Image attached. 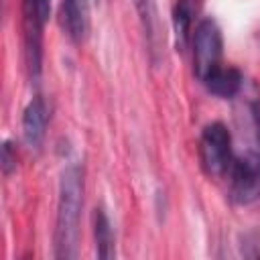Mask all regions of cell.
Listing matches in <instances>:
<instances>
[{
	"label": "cell",
	"mask_w": 260,
	"mask_h": 260,
	"mask_svg": "<svg viewBox=\"0 0 260 260\" xmlns=\"http://www.w3.org/2000/svg\"><path fill=\"white\" fill-rule=\"evenodd\" d=\"M93 238H95V254L100 258H112L114 256V230L110 223L108 213L102 207H95L93 211Z\"/></svg>",
	"instance_id": "10"
},
{
	"label": "cell",
	"mask_w": 260,
	"mask_h": 260,
	"mask_svg": "<svg viewBox=\"0 0 260 260\" xmlns=\"http://www.w3.org/2000/svg\"><path fill=\"white\" fill-rule=\"evenodd\" d=\"M252 122H254V132H256V144L260 148V102L252 104Z\"/></svg>",
	"instance_id": "13"
},
{
	"label": "cell",
	"mask_w": 260,
	"mask_h": 260,
	"mask_svg": "<svg viewBox=\"0 0 260 260\" xmlns=\"http://www.w3.org/2000/svg\"><path fill=\"white\" fill-rule=\"evenodd\" d=\"M230 177V195L240 205H250L260 199V148L234 158Z\"/></svg>",
	"instance_id": "4"
},
{
	"label": "cell",
	"mask_w": 260,
	"mask_h": 260,
	"mask_svg": "<svg viewBox=\"0 0 260 260\" xmlns=\"http://www.w3.org/2000/svg\"><path fill=\"white\" fill-rule=\"evenodd\" d=\"M191 45H193V71L197 79L203 81L215 67L221 65L223 41L217 22L211 18H203L195 26Z\"/></svg>",
	"instance_id": "3"
},
{
	"label": "cell",
	"mask_w": 260,
	"mask_h": 260,
	"mask_svg": "<svg viewBox=\"0 0 260 260\" xmlns=\"http://www.w3.org/2000/svg\"><path fill=\"white\" fill-rule=\"evenodd\" d=\"M199 160L209 177H223L230 173L232 156V136L225 124L211 122L203 128L199 138Z\"/></svg>",
	"instance_id": "2"
},
{
	"label": "cell",
	"mask_w": 260,
	"mask_h": 260,
	"mask_svg": "<svg viewBox=\"0 0 260 260\" xmlns=\"http://www.w3.org/2000/svg\"><path fill=\"white\" fill-rule=\"evenodd\" d=\"M136 8H138V14H140V20H142V26L148 35V39L154 35L152 32V22H154V16H152V0H134Z\"/></svg>",
	"instance_id": "11"
},
{
	"label": "cell",
	"mask_w": 260,
	"mask_h": 260,
	"mask_svg": "<svg viewBox=\"0 0 260 260\" xmlns=\"http://www.w3.org/2000/svg\"><path fill=\"white\" fill-rule=\"evenodd\" d=\"M14 169H16V156H12V144L10 140H6L2 146V171L4 175H10Z\"/></svg>",
	"instance_id": "12"
},
{
	"label": "cell",
	"mask_w": 260,
	"mask_h": 260,
	"mask_svg": "<svg viewBox=\"0 0 260 260\" xmlns=\"http://www.w3.org/2000/svg\"><path fill=\"white\" fill-rule=\"evenodd\" d=\"M51 0H24V30L26 41H39L41 28L49 20Z\"/></svg>",
	"instance_id": "9"
},
{
	"label": "cell",
	"mask_w": 260,
	"mask_h": 260,
	"mask_svg": "<svg viewBox=\"0 0 260 260\" xmlns=\"http://www.w3.org/2000/svg\"><path fill=\"white\" fill-rule=\"evenodd\" d=\"M47 124H49V106L41 95H37L28 102V106L24 108V114H22V134L30 148H35V150L41 148V144L45 140Z\"/></svg>",
	"instance_id": "5"
},
{
	"label": "cell",
	"mask_w": 260,
	"mask_h": 260,
	"mask_svg": "<svg viewBox=\"0 0 260 260\" xmlns=\"http://www.w3.org/2000/svg\"><path fill=\"white\" fill-rule=\"evenodd\" d=\"M242 73L236 67H215L201 83L217 98H234L242 87Z\"/></svg>",
	"instance_id": "7"
},
{
	"label": "cell",
	"mask_w": 260,
	"mask_h": 260,
	"mask_svg": "<svg viewBox=\"0 0 260 260\" xmlns=\"http://www.w3.org/2000/svg\"><path fill=\"white\" fill-rule=\"evenodd\" d=\"M199 10L197 0H179L173 8V26H175V39H177V49L185 51L187 45L191 43V26L195 20V14Z\"/></svg>",
	"instance_id": "8"
},
{
	"label": "cell",
	"mask_w": 260,
	"mask_h": 260,
	"mask_svg": "<svg viewBox=\"0 0 260 260\" xmlns=\"http://www.w3.org/2000/svg\"><path fill=\"white\" fill-rule=\"evenodd\" d=\"M61 16L71 41L81 43L89 32V2L87 0H65L61 6Z\"/></svg>",
	"instance_id": "6"
},
{
	"label": "cell",
	"mask_w": 260,
	"mask_h": 260,
	"mask_svg": "<svg viewBox=\"0 0 260 260\" xmlns=\"http://www.w3.org/2000/svg\"><path fill=\"white\" fill-rule=\"evenodd\" d=\"M83 167L69 165L59 183V201H57V219H55V256L57 258H75L77 256V236L79 219L83 209Z\"/></svg>",
	"instance_id": "1"
}]
</instances>
